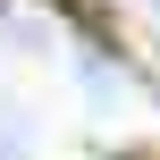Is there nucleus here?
Returning <instances> with one entry per match:
<instances>
[{"instance_id":"nucleus-1","label":"nucleus","mask_w":160,"mask_h":160,"mask_svg":"<svg viewBox=\"0 0 160 160\" xmlns=\"http://www.w3.org/2000/svg\"><path fill=\"white\" fill-rule=\"evenodd\" d=\"M152 8H160V0H152Z\"/></svg>"}]
</instances>
